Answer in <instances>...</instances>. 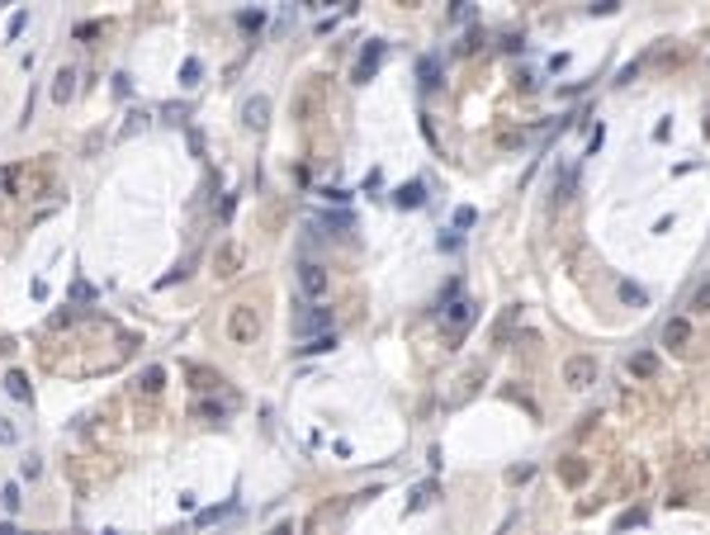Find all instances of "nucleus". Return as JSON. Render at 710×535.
Returning <instances> with one entry per match:
<instances>
[{"mask_svg": "<svg viewBox=\"0 0 710 535\" xmlns=\"http://www.w3.org/2000/svg\"><path fill=\"white\" fill-rule=\"evenodd\" d=\"M473 223H478V214H473L469 204H464V209H455V228H473Z\"/></svg>", "mask_w": 710, "mask_h": 535, "instance_id": "obj_27", "label": "nucleus"}, {"mask_svg": "<svg viewBox=\"0 0 710 535\" xmlns=\"http://www.w3.org/2000/svg\"><path fill=\"white\" fill-rule=\"evenodd\" d=\"M473 313H478V303H469V298H459V303H450V313H446V322L455 327V332H464L473 322Z\"/></svg>", "mask_w": 710, "mask_h": 535, "instance_id": "obj_9", "label": "nucleus"}, {"mask_svg": "<svg viewBox=\"0 0 710 535\" xmlns=\"http://www.w3.org/2000/svg\"><path fill=\"white\" fill-rule=\"evenodd\" d=\"M426 502H431V488H417V493H412V502H407V507L417 511V507H426Z\"/></svg>", "mask_w": 710, "mask_h": 535, "instance_id": "obj_33", "label": "nucleus"}, {"mask_svg": "<svg viewBox=\"0 0 710 535\" xmlns=\"http://www.w3.org/2000/svg\"><path fill=\"white\" fill-rule=\"evenodd\" d=\"M327 322H332V308H308V313H298L294 332H298V337H308V332H322Z\"/></svg>", "mask_w": 710, "mask_h": 535, "instance_id": "obj_7", "label": "nucleus"}, {"mask_svg": "<svg viewBox=\"0 0 710 535\" xmlns=\"http://www.w3.org/2000/svg\"><path fill=\"white\" fill-rule=\"evenodd\" d=\"M441 251H459V237L455 232H441Z\"/></svg>", "mask_w": 710, "mask_h": 535, "instance_id": "obj_35", "label": "nucleus"}, {"mask_svg": "<svg viewBox=\"0 0 710 535\" xmlns=\"http://www.w3.org/2000/svg\"><path fill=\"white\" fill-rule=\"evenodd\" d=\"M658 370V360L649 355V350H639V355H630V375H639V379H649Z\"/></svg>", "mask_w": 710, "mask_h": 535, "instance_id": "obj_16", "label": "nucleus"}, {"mask_svg": "<svg viewBox=\"0 0 710 535\" xmlns=\"http://www.w3.org/2000/svg\"><path fill=\"white\" fill-rule=\"evenodd\" d=\"M161 379H166V370H161V365H152V370L142 375V384H137V389H142V393H157V389H161Z\"/></svg>", "mask_w": 710, "mask_h": 535, "instance_id": "obj_19", "label": "nucleus"}, {"mask_svg": "<svg viewBox=\"0 0 710 535\" xmlns=\"http://www.w3.org/2000/svg\"><path fill=\"white\" fill-rule=\"evenodd\" d=\"M237 24H242V28H261L265 15H261V10H242V15H237Z\"/></svg>", "mask_w": 710, "mask_h": 535, "instance_id": "obj_25", "label": "nucleus"}, {"mask_svg": "<svg viewBox=\"0 0 710 535\" xmlns=\"http://www.w3.org/2000/svg\"><path fill=\"white\" fill-rule=\"evenodd\" d=\"M265 114H270V100H265V95H256V100H246V109H242L246 128H265Z\"/></svg>", "mask_w": 710, "mask_h": 535, "instance_id": "obj_10", "label": "nucleus"}, {"mask_svg": "<svg viewBox=\"0 0 710 535\" xmlns=\"http://www.w3.org/2000/svg\"><path fill=\"white\" fill-rule=\"evenodd\" d=\"M15 176H19V166H0V189H15Z\"/></svg>", "mask_w": 710, "mask_h": 535, "instance_id": "obj_30", "label": "nucleus"}, {"mask_svg": "<svg viewBox=\"0 0 710 535\" xmlns=\"http://www.w3.org/2000/svg\"><path fill=\"white\" fill-rule=\"evenodd\" d=\"M564 384L568 389H592L597 384V360L592 355H568L564 360Z\"/></svg>", "mask_w": 710, "mask_h": 535, "instance_id": "obj_2", "label": "nucleus"}, {"mask_svg": "<svg viewBox=\"0 0 710 535\" xmlns=\"http://www.w3.org/2000/svg\"><path fill=\"white\" fill-rule=\"evenodd\" d=\"M228 337H233L237 346L256 341V313H251L246 303H237V308H233V318H228Z\"/></svg>", "mask_w": 710, "mask_h": 535, "instance_id": "obj_3", "label": "nucleus"}, {"mask_svg": "<svg viewBox=\"0 0 710 535\" xmlns=\"http://www.w3.org/2000/svg\"><path fill=\"white\" fill-rule=\"evenodd\" d=\"M379 57H384V43H379V38H369V43H365V53H360V62H355V80H369V76H374Z\"/></svg>", "mask_w": 710, "mask_h": 535, "instance_id": "obj_6", "label": "nucleus"}, {"mask_svg": "<svg viewBox=\"0 0 710 535\" xmlns=\"http://www.w3.org/2000/svg\"><path fill=\"white\" fill-rule=\"evenodd\" d=\"M161 114H166L171 124H185V119H189V109H185V105H166V109H161Z\"/></svg>", "mask_w": 710, "mask_h": 535, "instance_id": "obj_29", "label": "nucleus"}, {"mask_svg": "<svg viewBox=\"0 0 710 535\" xmlns=\"http://www.w3.org/2000/svg\"><path fill=\"white\" fill-rule=\"evenodd\" d=\"M691 308H696V313H710V285H701V289H696V298H691Z\"/></svg>", "mask_w": 710, "mask_h": 535, "instance_id": "obj_28", "label": "nucleus"}, {"mask_svg": "<svg viewBox=\"0 0 710 535\" xmlns=\"http://www.w3.org/2000/svg\"><path fill=\"white\" fill-rule=\"evenodd\" d=\"M15 441H19V427L10 417H0V445H15Z\"/></svg>", "mask_w": 710, "mask_h": 535, "instance_id": "obj_24", "label": "nucleus"}, {"mask_svg": "<svg viewBox=\"0 0 710 535\" xmlns=\"http://www.w3.org/2000/svg\"><path fill=\"white\" fill-rule=\"evenodd\" d=\"M298 285H303V294H308V298H322L327 289H332L327 270L317 266V261H303V266H298Z\"/></svg>", "mask_w": 710, "mask_h": 535, "instance_id": "obj_4", "label": "nucleus"}, {"mask_svg": "<svg viewBox=\"0 0 710 535\" xmlns=\"http://www.w3.org/2000/svg\"><path fill=\"white\" fill-rule=\"evenodd\" d=\"M394 204H398V209H421V204H426V185H421V180H407V185H398V189H394Z\"/></svg>", "mask_w": 710, "mask_h": 535, "instance_id": "obj_5", "label": "nucleus"}, {"mask_svg": "<svg viewBox=\"0 0 710 535\" xmlns=\"http://www.w3.org/2000/svg\"><path fill=\"white\" fill-rule=\"evenodd\" d=\"M71 95H76V71H71V67H62V71L53 76V100H57V105H67Z\"/></svg>", "mask_w": 710, "mask_h": 535, "instance_id": "obj_8", "label": "nucleus"}, {"mask_svg": "<svg viewBox=\"0 0 710 535\" xmlns=\"http://www.w3.org/2000/svg\"><path fill=\"white\" fill-rule=\"evenodd\" d=\"M24 24H28V10H15V15H10V38H15Z\"/></svg>", "mask_w": 710, "mask_h": 535, "instance_id": "obj_31", "label": "nucleus"}, {"mask_svg": "<svg viewBox=\"0 0 710 535\" xmlns=\"http://www.w3.org/2000/svg\"><path fill=\"white\" fill-rule=\"evenodd\" d=\"M237 246H223V256H218V275H237Z\"/></svg>", "mask_w": 710, "mask_h": 535, "instance_id": "obj_22", "label": "nucleus"}, {"mask_svg": "<svg viewBox=\"0 0 710 535\" xmlns=\"http://www.w3.org/2000/svg\"><path fill=\"white\" fill-rule=\"evenodd\" d=\"M38 469H43V464H38V459H33V455H28L24 464H19V474H24V479H38Z\"/></svg>", "mask_w": 710, "mask_h": 535, "instance_id": "obj_32", "label": "nucleus"}, {"mask_svg": "<svg viewBox=\"0 0 710 535\" xmlns=\"http://www.w3.org/2000/svg\"><path fill=\"white\" fill-rule=\"evenodd\" d=\"M19 502H24V498H19V483H5V488H0V507L19 511Z\"/></svg>", "mask_w": 710, "mask_h": 535, "instance_id": "obj_18", "label": "nucleus"}, {"mask_svg": "<svg viewBox=\"0 0 710 535\" xmlns=\"http://www.w3.org/2000/svg\"><path fill=\"white\" fill-rule=\"evenodd\" d=\"M270 535H294V526H275V531H270Z\"/></svg>", "mask_w": 710, "mask_h": 535, "instance_id": "obj_36", "label": "nucleus"}, {"mask_svg": "<svg viewBox=\"0 0 710 535\" xmlns=\"http://www.w3.org/2000/svg\"><path fill=\"white\" fill-rule=\"evenodd\" d=\"M71 303H95V289H90L85 280H76V285H71Z\"/></svg>", "mask_w": 710, "mask_h": 535, "instance_id": "obj_23", "label": "nucleus"}, {"mask_svg": "<svg viewBox=\"0 0 710 535\" xmlns=\"http://www.w3.org/2000/svg\"><path fill=\"white\" fill-rule=\"evenodd\" d=\"M199 80V57H185V67H180V85H194Z\"/></svg>", "mask_w": 710, "mask_h": 535, "instance_id": "obj_21", "label": "nucleus"}, {"mask_svg": "<svg viewBox=\"0 0 710 535\" xmlns=\"http://www.w3.org/2000/svg\"><path fill=\"white\" fill-rule=\"evenodd\" d=\"M332 346H337V337H313L303 350H308V355H322V350H332Z\"/></svg>", "mask_w": 710, "mask_h": 535, "instance_id": "obj_26", "label": "nucleus"}, {"mask_svg": "<svg viewBox=\"0 0 710 535\" xmlns=\"http://www.w3.org/2000/svg\"><path fill=\"white\" fill-rule=\"evenodd\" d=\"M559 479H564V483H582V479H587V459H582V455H568L564 464H559Z\"/></svg>", "mask_w": 710, "mask_h": 535, "instance_id": "obj_12", "label": "nucleus"}, {"mask_svg": "<svg viewBox=\"0 0 710 535\" xmlns=\"http://www.w3.org/2000/svg\"><path fill=\"white\" fill-rule=\"evenodd\" d=\"M507 479H512V483H526V479H530V464H516V469H507Z\"/></svg>", "mask_w": 710, "mask_h": 535, "instance_id": "obj_34", "label": "nucleus"}, {"mask_svg": "<svg viewBox=\"0 0 710 535\" xmlns=\"http://www.w3.org/2000/svg\"><path fill=\"white\" fill-rule=\"evenodd\" d=\"M233 511H237L233 502H223V507H204L194 521H199V526H213V521H223V516H233Z\"/></svg>", "mask_w": 710, "mask_h": 535, "instance_id": "obj_17", "label": "nucleus"}, {"mask_svg": "<svg viewBox=\"0 0 710 535\" xmlns=\"http://www.w3.org/2000/svg\"><path fill=\"white\" fill-rule=\"evenodd\" d=\"M417 71H421V85H426V90H436V85H441V57H421Z\"/></svg>", "mask_w": 710, "mask_h": 535, "instance_id": "obj_14", "label": "nucleus"}, {"mask_svg": "<svg viewBox=\"0 0 710 535\" xmlns=\"http://www.w3.org/2000/svg\"><path fill=\"white\" fill-rule=\"evenodd\" d=\"M5 393L19 398V402H28V375H24V370H10V375H5Z\"/></svg>", "mask_w": 710, "mask_h": 535, "instance_id": "obj_13", "label": "nucleus"}, {"mask_svg": "<svg viewBox=\"0 0 710 535\" xmlns=\"http://www.w3.org/2000/svg\"><path fill=\"white\" fill-rule=\"evenodd\" d=\"M516 318H521V303H516V308H507V313H502V322H498V332H493V341H498V346H502V341H507V337H512V327H516Z\"/></svg>", "mask_w": 710, "mask_h": 535, "instance_id": "obj_15", "label": "nucleus"}, {"mask_svg": "<svg viewBox=\"0 0 710 535\" xmlns=\"http://www.w3.org/2000/svg\"><path fill=\"white\" fill-rule=\"evenodd\" d=\"M15 194H24V199H43V194H53V171L48 166H19V176H15Z\"/></svg>", "mask_w": 710, "mask_h": 535, "instance_id": "obj_1", "label": "nucleus"}, {"mask_svg": "<svg viewBox=\"0 0 710 535\" xmlns=\"http://www.w3.org/2000/svg\"><path fill=\"white\" fill-rule=\"evenodd\" d=\"M686 337H691V322L686 318H673L663 327V346H686Z\"/></svg>", "mask_w": 710, "mask_h": 535, "instance_id": "obj_11", "label": "nucleus"}, {"mask_svg": "<svg viewBox=\"0 0 710 535\" xmlns=\"http://www.w3.org/2000/svg\"><path fill=\"white\" fill-rule=\"evenodd\" d=\"M620 298H625V303H634V308H639V303H649V294H644L639 285H630V280L620 285Z\"/></svg>", "mask_w": 710, "mask_h": 535, "instance_id": "obj_20", "label": "nucleus"}]
</instances>
